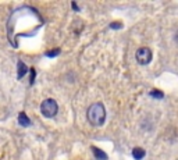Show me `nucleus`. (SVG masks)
Segmentation results:
<instances>
[{"mask_svg": "<svg viewBox=\"0 0 178 160\" xmlns=\"http://www.w3.org/2000/svg\"><path fill=\"white\" fill-rule=\"evenodd\" d=\"M86 117L88 121L95 125V127H99L104 123L106 120V110H104V106L102 103H93V105L89 106L86 113Z\"/></svg>", "mask_w": 178, "mask_h": 160, "instance_id": "f257e3e1", "label": "nucleus"}, {"mask_svg": "<svg viewBox=\"0 0 178 160\" xmlns=\"http://www.w3.org/2000/svg\"><path fill=\"white\" fill-rule=\"evenodd\" d=\"M40 112H42V114L45 116V117H47V118L55 117V116L57 114V112H59L57 102H56L55 99L43 100L42 105H40Z\"/></svg>", "mask_w": 178, "mask_h": 160, "instance_id": "f03ea898", "label": "nucleus"}, {"mask_svg": "<svg viewBox=\"0 0 178 160\" xmlns=\"http://www.w3.org/2000/svg\"><path fill=\"white\" fill-rule=\"evenodd\" d=\"M135 57H136V61H138L139 64H142V66L149 64V63H150V60H152V51H150V49H148V48L138 49Z\"/></svg>", "mask_w": 178, "mask_h": 160, "instance_id": "7ed1b4c3", "label": "nucleus"}, {"mask_svg": "<svg viewBox=\"0 0 178 160\" xmlns=\"http://www.w3.org/2000/svg\"><path fill=\"white\" fill-rule=\"evenodd\" d=\"M18 123L21 124V125H24V127H28V125L31 124V120L27 117V114L22 112V113H20V114H18Z\"/></svg>", "mask_w": 178, "mask_h": 160, "instance_id": "20e7f679", "label": "nucleus"}, {"mask_svg": "<svg viewBox=\"0 0 178 160\" xmlns=\"http://www.w3.org/2000/svg\"><path fill=\"white\" fill-rule=\"evenodd\" d=\"M92 152L95 153L96 159H99V160H107V154H106L103 150H100V149H97V148H95V146H92Z\"/></svg>", "mask_w": 178, "mask_h": 160, "instance_id": "39448f33", "label": "nucleus"}, {"mask_svg": "<svg viewBox=\"0 0 178 160\" xmlns=\"http://www.w3.org/2000/svg\"><path fill=\"white\" fill-rule=\"evenodd\" d=\"M132 156L135 157L136 160H141V159H143V157H145V150H143L142 148H134Z\"/></svg>", "mask_w": 178, "mask_h": 160, "instance_id": "423d86ee", "label": "nucleus"}, {"mask_svg": "<svg viewBox=\"0 0 178 160\" xmlns=\"http://www.w3.org/2000/svg\"><path fill=\"white\" fill-rule=\"evenodd\" d=\"M27 71H28V67L25 66L22 61H20V63H18V74H17V75H18V78H22V77L27 74Z\"/></svg>", "mask_w": 178, "mask_h": 160, "instance_id": "0eeeda50", "label": "nucleus"}, {"mask_svg": "<svg viewBox=\"0 0 178 160\" xmlns=\"http://www.w3.org/2000/svg\"><path fill=\"white\" fill-rule=\"evenodd\" d=\"M150 96L152 97H157V99H161L164 95H163V92H160V91H152L150 92Z\"/></svg>", "mask_w": 178, "mask_h": 160, "instance_id": "6e6552de", "label": "nucleus"}, {"mask_svg": "<svg viewBox=\"0 0 178 160\" xmlns=\"http://www.w3.org/2000/svg\"><path fill=\"white\" fill-rule=\"evenodd\" d=\"M110 28L118 29V28H123V24H121V22H112V24H110Z\"/></svg>", "mask_w": 178, "mask_h": 160, "instance_id": "1a4fd4ad", "label": "nucleus"}, {"mask_svg": "<svg viewBox=\"0 0 178 160\" xmlns=\"http://www.w3.org/2000/svg\"><path fill=\"white\" fill-rule=\"evenodd\" d=\"M59 51H60V50H59V49H57V50H53V51H49V53H47V56H49V57H53V56H55V55H57Z\"/></svg>", "mask_w": 178, "mask_h": 160, "instance_id": "9d476101", "label": "nucleus"}, {"mask_svg": "<svg viewBox=\"0 0 178 160\" xmlns=\"http://www.w3.org/2000/svg\"><path fill=\"white\" fill-rule=\"evenodd\" d=\"M73 9H74V10H77V11H78V6H77L75 3H73Z\"/></svg>", "mask_w": 178, "mask_h": 160, "instance_id": "9b49d317", "label": "nucleus"}]
</instances>
